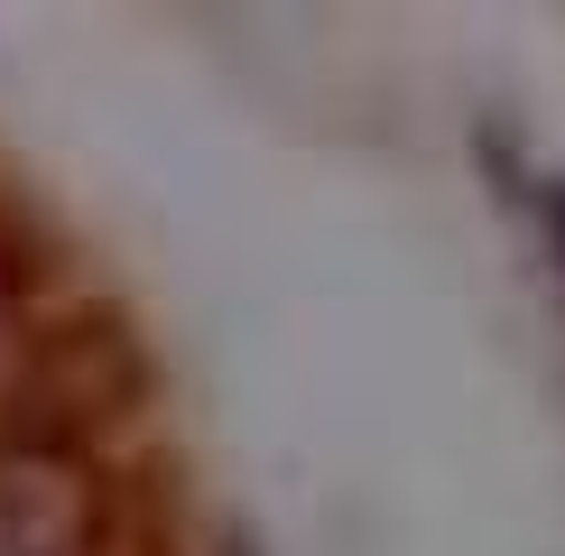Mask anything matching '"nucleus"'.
<instances>
[{"instance_id":"1","label":"nucleus","mask_w":565,"mask_h":556,"mask_svg":"<svg viewBox=\"0 0 565 556\" xmlns=\"http://www.w3.org/2000/svg\"><path fill=\"white\" fill-rule=\"evenodd\" d=\"M103 547V473L65 436L0 446V556H93Z\"/></svg>"},{"instance_id":"2","label":"nucleus","mask_w":565,"mask_h":556,"mask_svg":"<svg viewBox=\"0 0 565 556\" xmlns=\"http://www.w3.org/2000/svg\"><path fill=\"white\" fill-rule=\"evenodd\" d=\"M537 214H547V232H556V250H565V177H547V185H537Z\"/></svg>"}]
</instances>
